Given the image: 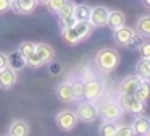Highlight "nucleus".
Here are the masks:
<instances>
[{
  "instance_id": "nucleus-22",
  "label": "nucleus",
  "mask_w": 150,
  "mask_h": 136,
  "mask_svg": "<svg viewBox=\"0 0 150 136\" xmlns=\"http://www.w3.org/2000/svg\"><path fill=\"white\" fill-rule=\"evenodd\" d=\"M136 32H139L140 36L144 37H150V15L145 16H140L137 19V24H136Z\"/></svg>"
},
{
  "instance_id": "nucleus-19",
  "label": "nucleus",
  "mask_w": 150,
  "mask_h": 136,
  "mask_svg": "<svg viewBox=\"0 0 150 136\" xmlns=\"http://www.w3.org/2000/svg\"><path fill=\"white\" fill-rule=\"evenodd\" d=\"M62 37H63V41H65L66 44H69V45H74V44L82 42L81 37H79V34H78V31L74 29V26H69V28L62 29Z\"/></svg>"
},
{
  "instance_id": "nucleus-13",
  "label": "nucleus",
  "mask_w": 150,
  "mask_h": 136,
  "mask_svg": "<svg viewBox=\"0 0 150 136\" xmlns=\"http://www.w3.org/2000/svg\"><path fill=\"white\" fill-rule=\"evenodd\" d=\"M36 52L37 55H39V58L42 60V63H49V62L53 60V55H55V52H53L52 45L45 44V42H39V44H36Z\"/></svg>"
},
{
  "instance_id": "nucleus-12",
  "label": "nucleus",
  "mask_w": 150,
  "mask_h": 136,
  "mask_svg": "<svg viewBox=\"0 0 150 136\" xmlns=\"http://www.w3.org/2000/svg\"><path fill=\"white\" fill-rule=\"evenodd\" d=\"M37 6L36 0H11V8L15 10V13L20 15H28Z\"/></svg>"
},
{
  "instance_id": "nucleus-29",
  "label": "nucleus",
  "mask_w": 150,
  "mask_h": 136,
  "mask_svg": "<svg viewBox=\"0 0 150 136\" xmlns=\"http://www.w3.org/2000/svg\"><path fill=\"white\" fill-rule=\"evenodd\" d=\"M42 60L39 58V55L34 52L33 55H29V57L26 58V67H31V68H40L42 67Z\"/></svg>"
},
{
  "instance_id": "nucleus-33",
  "label": "nucleus",
  "mask_w": 150,
  "mask_h": 136,
  "mask_svg": "<svg viewBox=\"0 0 150 136\" xmlns=\"http://www.w3.org/2000/svg\"><path fill=\"white\" fill-rule=\"evenodd\" d=\"M73 10H74V3H73V2H66L65 6L60 10L57 16H73Z\"/></svg>"
},
{
  "instance_id": "nucleus-8",
  "label": "nucleus",
  "mask_w": 150,
  "mask_h": 136,
  "mask_svg": "<svg viewBox=\"0 0 150 136\" xmlns=\"http://www.w3.org/2000/svg\"><path fill=\"white\" fill-rule=\"evenodd\" d=\"M16 79H18V76L13 68L5 67L0 70V89H4V91L11 89L16 84Z\"/></svg>"
},
{
  "instance_id": "nucleus-26",
  "label": "nucleus",
  "mask_w": 150,
  "mask_h": 136,
  "mask_svg": "<svg viewBox=\"0 0 150 136\" xmlns=\"http://www.w3.org/2000/svg\"><path fill=\"white\" fill-rule=\"evenodd\" d=\"M68 2V0H49V2L45 3V6L49 8L50 13H53V15H58V11L65 6V3Z\"/></svg>"
},
{
  "instance_id": "nucleus-30",
  "label": "nucleus",
  "mask_w": 150,
  "mask_h": 136,
  "mask_svg": "<svg viewBox=\"0 0 150 136\" xmlns=\"http://www.w3.org/2000/svg\"><path fill=\"white\" fill-rule=\"evenodd\" d=\"M115 136H136V135H134V130L131 125H121V126H116Z\"/></svg>"
},
{
  "instance_id": "nucleus-37",
  "label": "nucleus",
  "mask_w": 150,
  "mask_h": 136,
  "mask_svg": "<svg viewBox=\"0 0 150 136\" xmlns=\"http://www.w3.org/2000/svg\"><path fill=\"white\" fill-rule=\"evenodd\" d=\"M36 2H37V3H42V5H45V3L49 2V0H36Z\"/></svg>"
},
{
  "instance_id": "nucleus-4",
  "label": "nucleus",
  "mask_w": 150,
  "mask_h": 136,
  "mask_svg": "<svg viewBox=\"0 0 150 136\" xmlns=\"http://www.w3.org/2000/svg\"><path fill=\"white\" fill-rule=\"evenodd\" d=\"M98 115H102V118L105 122H118L121 118V115H123V109L115 100H107L98 109Z\"/></svg>"
},
{
  "instance_id": "nucleus-23",
  "label": "nucleus",
  "mask_w": 150,
  "mask_h": 136,
  "mask_svg": "<svg viewBox=\"0 0 150 136\" xmlns=\"http://www.w3.org/2000/svg\"><path fill=\"white\" fill-rule=\"evenodd\" d=\"M74 29L78 31V34H79V37H81V41H84V39H87L89 36L92 34V24L89 21H76L74 24Z\"/></svg>"
},
{
  "instance_id": "nucleus-28",
  "label": "nucleus",
  "mask_w": 150,
  "mask_h": 136,
  "mask_svg": "<svg viewBox=\"0 0 150 136\" xmlns=\"http://www.w3.org/2000/svg\"><path fill=\"white\" fill-rule=\"evenodd\" d=\"M144 41H145V37H144V36H140L139 32H134L132 37H131V41L127 42L126 47H127V49H132V50H137V49H139L140 45H142V42H144Z\"/></svg>"
},
{
  "instance_id": "nucleus-7",
  "label": "nucleus",
  "mask_w": 150,
  "mask_h": 136,
  "mask_svg": "<svg viewBox=\"0 0 150 136\" xmlns=\"http://www.w3.org/2000/svg\"><path fill=\"white\" fill-rule=\"evenodd\" d=\"M57 126H58L62 131H69L76 126L78 123V117H76V112H71V110H62V112L57 115L55 118Z\"/></svg>"
},
{
  "instance_id": "nucleus-10",
  "label": "nucleus",
  "mask_w": 150,
  "mask_h": 136,
  "mask_svg": "<svg viewBox=\"0 0 150 136\" xmlns=\"http://www.w3.org/2000/svg\"><path fill=\"white\" fill-rule=\"evenodd\" d=\"M142 83L137 74H132V76H126L120 84H118V91L120 92H124V94H134V91L139 87V84Z\"/></svg>"
},
{
  "instance_id": "nucleus-32",
  "label": "nucleus",
  "mask_w": 150,
  "mask_h": 136,
  "mask_svg": "<svg viewBox=\"0 0 150 136\" xmlns=\"http://www.w3.org/2000/svg\"><path fill=\"white\" fill-rule=\"evenodd\" d=\"M49 71L53 76H58L63 71V65L60 63V62H49Z\"/></svg>"
},
{
  "instance_id": "nucleus-1",
  "label": "nucleus",
  "mask_w": 150,
  "mask_h": 136,
  "mask_svg": "<svg viewBox=\"0 0 150 136\" xmlns=\"http://www.w3.org/2000/svg\"><path fill=\"white\" fill-rule=\"evenodd\" d=\"M120 54H118L115 49H102V50L97 52L95 55V63L100 70L103 71H111L120 65Z\"/></svg>"
},
{
  "instance_id": "nucleus-27",
  "label": "nucleus",
  "mask_w": 150,
  "mask_h": 136,
  "mask_svg": "<svg viewBox=\"0 0 150 136\" xmlns=\"http://www.w3.org/2000/svg\"><path fill=\"white\" fill-rule=\"evenodd\" d=\"M71 84V89H73V94H74V99H81L82 97V92H84V79H74Z\"/></svg>"
},
{
  "instance_id": "nucleus-2",
  "label": "nucleus",
  "mask_w": 150,
  "mask_h": 136,
  "mask_svg": "<svg viewBox=\"0 0 150 136\" xmlns=\"http://www.w3.org/2000/svg\"><path fill=\"white\" fill-rule=\"evenodd\" d=\"M118 104H120V107L123 109V112L132 113V115H144V110H145V104L137 100L136 97H134V94L120 92Z\"/></svg>"
},
{
  "instance_id": "nucleus-9",
  "label": "nucleus",
  "mask_w": 150,
  "mask_h": 136,
  "mask_svg": "<svg viewBox=\"0 0 150 136\" xmlns=\"http://www.w3.org/2000/svg\"><path fill=\"white\" fill-rule=\"evenodd\" d=\"M134 32H136V31H134L132 28H129V26H121V28H118V29H115V31H113V39H115V42H116L118 45L126 47Z\"/></svg>"
},
{
  "instance_id": "nucleus-6",
  "label": "nucleus",
  "mask_w": 150,
  "mask_h": 136,
  "mask_svg": "<svg viewBox=\"0 0 150 136\" xmlns=\"http://www.w3.org/2000/svg\"><path fill=\"white\" fill-rule=\"evenodd\" d=\"M108 13H110V10L103 5H97L94 8H91L89 23L92 24V28H103V26H107Z\"/></svg>"
},
{
  "instance_id": "nucleus-36",
  "label": "nucleus",
  "mask_w": 150,
  "mask_h": 136,
  "mask_svg": "<svg viewBox=\"0 0 150 136\" xmlns=\"http://www.w3.org/2000/svg\"><path fill=\"white\" fill-rule=\"evenodd\" d=\"M5 67H7V55L0 52V70H2V68H5Z\"/></svg>"
},
{
  "instance_id": "nucleus-25",
  "label": "nucleus",
  "mask_w": 150,
  "mask_h": 136,
  "mask_svg": "<svg viewBox=\"0 0 150 136\" xmlns=\"http://www.w3.org/2000/svg\"><path fill=\"white\" fill-rule=\"evenodd\" d=\"M98 133H100V136H115V133H116V125H115V122L102 123Z\"/></svg>"
},
{
  "instance_id": "nucleus-16",
  "label": "nucleus",
  "mask_w": 150,
  "mask_h": 136,
  "mask_svg": "<svg viewBox=\"0 0 150 136\" xmlns=\"http://www.w3.org/2000/svg\"><path fill=\"white\" fill-rule=\"evenodd\" d=\"M8 135L10 136H28L29 135V126L24 120H15L8 128Z\"/></svg>"
},
{
  "instance_id": "nucleus-34",
  "label": "nucleus",
  "mask_w": 150,
  "mask_h": 136,
  "mask_svg": "<svg viewBox=\"0 0 150 136\" xmlns=\"http://www.w3.org/2000/svg\"><path fill=\"white\" fill-rule=\"evenodd\" d=\"M137 50L140 52V57L142 58H150V41H144Z\"/></svg>"
},
{
  "instance_id": "nucleus-21",
  "label": "nucleus",
  "mask_w": 150,
  "mask_h": 136,
  "mask_svg": "<svg viewBox=\"0 0 150 136\" xmlns=\"http://www.w3.org/2000/svg\"><path fill=\"white\" fill-rule=\"evenodd\" d=\"M134 97H136L137 100L145 104L147 100L150 99V81H142V83L139 84V87L134 91Z\"/></svg>"
},
{
  "instance_id": "nucleus-15",
  "label": "nucleus",
  "mask_w": 150,
  "mask_h": 136,
  "mask_svg": "<svg viewBox=\"0 0 150 136\" xmlns=\"http://www.w3.org/2000/svg\"><path fill=\"white\" fill-rule=\"evenodd\" d=\"M7 67L13 68L15 71H20L26 67V58L20 54V52H10L7 55Z\"/></svg>"
},
{
  "instance_id": "nucleus-14",
  "label": "nucleus",
  "mask_w": 150,
  "mask_h": 136,
  "mask_svg": "<svg viewBox=\"0 0 150 136\" xmlns=\"http://www.w3.org/2000/svg\"><path fill=\"white\" fill-rule=\"evenodd\" d=\"M124 23H126V16H124L123 11H120V10H111V11L108 13L107 26L111 28L113 31L118 28H121V26H124Z\"/></svg>"
},
{
  "instance_id": "nucleus-18",
  "label": "nucleus",
  "mask_w": 150,
  "mask_h": 136,
  "mask_svg": "<svg viewBox=\"0 0 150 136\" xmlns=\"http://www.w3.org/2000/svg\"><path fill=\"white\" fill-rule=\"evenodd\" d=\"M57 97L62 102H71V100H74V94H73L71 84L69 83L58 84V87H57Z\"/></svg>"
},
{
  "instance_id": "nucleus-35",
  "label": "nucleus",
  "mask_w": 150,
  "mask_h": 136,
  "mask_svg": "<svg viewBox=\"0 0 150 136\" xmlns=\"http://www.w3.org/2000/svg\"><path fill=\"white\" fill-rule=\"evenodd\" d=\"M11 8V0H0V13H5Z\"/></svg>"
},
{
  "instance_id": "nucleus-3",
  "label": "nucleus",
  "mask_w": 150,
  "mask_h": 136,
  "mask_svg": "<svg viewBox=\"0 0 150 136\" xmlns=\"http://www.w3.org/2000/svg\"><path fill=\"white\" fill-rule=\"evenodd\" d=\"M76 117H78V120H81L84 123H92L98 117V107L94 104V100H86V102L78 105Z\"/></svg>"
},
{
  "instance_id": "nucleus-38",
  "label": "nucleus",
  "mask_w": 150,
  "mask_h": 136,
  "mask_svg": "<svg viewBox=\"0 0 150 136\" xmlns=\"http://www.w3.org/2000/svg\"><path fill=\"white\" fill-rule=\"evenodd\" d=\"M147 136H150V133H149V135H147Z\"/></svg>"
},
{
  "instance_id": "nucleus-11",
  "label": "nucleus",
  "mask_w": 150,
  "mask_h": 136,
  "mask_svg": "<svg viewBox=\"0 0 150 136\" xmlns=\"http://www.w3.org/2000/svg\"><path fill=\"white\" fill-rule=\"evenodd\" d=\"M132 130H134V135L137 136H147L150 133V118L144 115H136L132 122Z\"/></svg>"
},
{
  "instance_id": "nucleus-20",
  "label": "nucleus",
  "mask_w": 150,
  "mask_h": 136,
  "mask_svg": "<svg viewBox=\"0 0 150 136\" xmlns=\"http://www.w3.org/2000/svg\"><path fill=\"white\" fill-rule=\"evenodd\" d=\"M89 15H91V6L86 3H78L74 5L73 10V16L76 21H89Z\"/></svg>"
},
{
  "instance_id": "nucleus-31",
  "label": "nucleus",
  "mask_w": 150,
  "mask_h": 136,
  "mask_svg": "<svg viewBox=\"0 0 150 136\" xmlns=\"http://www.w3.org/2000/svg\"><path fill=\"white\" fill-rule=\"evenodd\" d=\"M74 23H76L74 16H58V24H60L62 29L69 28V26H73Z\"/></svg>"
},
{
  "instance_id": "nucleus-24",
  "label": "nucleus",
  "mask_w": 150,
  "mask_h": 136,
  "mask_svg": "<svg viewBox=\"0 0 150 136\" xmlns=\"http://www.w3.org/2000/svg\"><path fill=\"white\" fill-rule=\"evenodd\" d=\"M34 50H36V44H34V42H29V41L21 42L20 47H18V52H20L24 58H28L29 55H33Z\"/></svg>"
},
{
  "instance_id": "nucleus-5",
  "label": "nucleus",
  "mask_w": 150,
  "mask_h": 136,
  "mask_svg": "<svg viewBox=\"0 0 150 136\" xmlns=\"http://www.w3.org/2000/svg\"><path fill=\"white\" fill-rule=\"evenodd\" d=\"M102 91H103V84L100 83V79H97V78H87V79H84V92H82V97L86 100H97L102 96Z\"/></svg>"
},
{
  "instance_id": "nucleus-17",
  "label": "nucleus",
  "mask_w": 150,
  "mask_h": 136,
  "mask_svg": "<svg viewBox=\"0 0 150 136\" xmlns=\"http://www.w3.org/2000/svg\"><path fill=\"white\" fill-rule=\"evenodd\" d=\"M136 74L142 81H150V58H142L136 65Z\"/></svg>"
},
{
  "instance_id": "nucleus-39",
  "label": "nucleus",
  "mask_w": 150,
  "mask_h": 136,
  "mask_svg": "<svg viewBox=\"0 0 150 136\" xmlns=\"http://www.w3.org/2000/svg\"><path fill=\"white\" fill-rule=\"evenodd\" d=\"M5 136H10V135H5Z\"/></svg>"
}]
</instances>
